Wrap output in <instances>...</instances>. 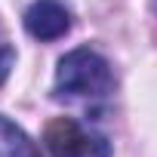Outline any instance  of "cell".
<instances>
[{"label":"cell","instance_id":"cell-1","mask_svg":"<svg viewBox=\"0 0 157 157\" xmlns=\"http://www.w3.org/2000/svg\"><path fill=\"white\" fill-rule=\"evenodd\" d=\"M56 90L68 99H102L114 90V74L105 56L96 49H71L56 71Z\"/></svg>","mask_w":157,"mask_h":157},{"label":"cell","instance_id":"cell-3","mask_svg":"<svg viewBox=\"0 0 157 157\" xmlns=\"http://www.w3.org/2000/svg\"><path fill=\"white\" fill-rule=\"evenodd\" d=\"M25 28L37 40H56V37L68 34L71 13L65 10V3H59V0H37V3H31L28 13H25Z\"/></svg>","mask_w":157,"mask_h":157},{"label":"cell","instance_id":"cell-4","mask_svg":"<svg viewBox=\"0 0 157 157\" xmlns=\"http://www.w3.org/2000/svg\"><path fill=\"white\" fill-rule=\"evenodd\" d=\"M0 157H43V154L13 120L0 114Z\"/></svg>","mask_w":157,"mask_h":157},{"label":"cell","instance_id":"cell-2","mask_svg":"<svg viewBox=\"0 0 157 157\" xmlns=\"http://www.w3.org/2000/svg\"><path fill=\"white\" fill-rule=\"evenodd\" d=\"M43 145L52 157H111V142L71 117H56L43 129Z\"/></svg>","mask_w":157,"mask_h":157},{"label":"cell","instance_id":"cell-5","mask_svg":"<svg viewBox=\"0 0 157 157\" xmlns=\"http://www.w3.org/2000/svg\"><path fill=\"white\" fill-rule=\"evenodd\" d=\"M13 65H16V52H13L10 46H0V83H3L6 77H10Z\"/></svg>","mask_w":157,"mask_h":157}]
</instances>
